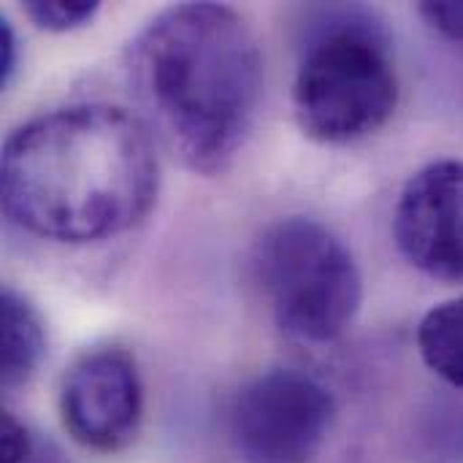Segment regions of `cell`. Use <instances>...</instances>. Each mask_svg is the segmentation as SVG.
<instances>
[{"mask_svg":"<svg viewBox=\"0 0 463 463\" xmlns=\"http://www.w3.org/2000/svg\"><path fill=\"white\" fill-rule=\"evenodd\" d=\"M160 187V163L141 117L111 103L46 111L3 146L5 214L60 244H90L138 225Z\"/></svg>","mask_w":463,"mask_h":463,"instance_id":"cell-1","label":"cell"},{"mask_svg":"<svg viewBox=\"0 0 463 463\" xmlns=\"http://www.w3.org/2000/svg\"><path fill=\"white\" fill-rule=\"evenodd\" d=\"M128 81L149 133L190 171L220 174L247 144L263 100V54L247 19L179 3L128 49Z\"/></svg>","mask_w":463,"mask_h":463,"instance_id":"cell-2","label":"cell"},{"mask_svg":"<svg viewBox=\"0 0 463 463\" xmlns=\"http://www.w3.org/2000/svg\"><path fill=\"white\" fill-rule=\"evenodd\" d=\"M399 76L383 30L361 14H334L307 43L293 109L304 136L353 144L377 133L396 111Z\"/></svg>","mask_w":463,"mask_h":463,"instance_id":"cell-3","label":"cell"},{"mask_svg":"<svg viewBox=\"0 0 463 463\" xmlns=\"http://www.w3.org/2000/svg\"><path fill=\"white\" fill-rule=\"evenodd\" d=\"M255 271L279 328L312 345L339 339L364 301L353 252L309 217L269 225L255 250Z\"/></svg>","mask_w":463,"mask_h":463,"instance_id":"cell-4","label":"cell"},{"mask_svg":"<svg viewBox=\"0 0 463 463\" xmlns=\"http://www.w3.org/2000/svg\"><path fill=\"white\" fill-rule=\"evenodd\" d=\"M336 415L331 391L296 369L250 380L231 407V439L241 463H312Z\"/></svg>","mask_w":463,"mask_h":463,"instance_id":"cell-5","label":"cell"},{"mask_svg":"<svg viewBox=\"0 0 463 463\" xmlns=\"http://www.w3.org/2000/svg\"><path fill=\"white\" fill-rule=\"evenodd\" d=\"M60 418L81 448L125 450L144 418V385L133 355L117 345L84 350L62 374Z\"/></svg>","mask_w":463,"mask_h":463,"instance_id":"cell-6","label":"cell"},{"mask_svg":"<svg viewBox=\"0 0 463 463\" xmlns=\"http://www.w3.org/2000/svg\"><path fill=\"white\" fill-rule=\"evenodd\" d=\"M393 239L418 271L463 282V160H437L410 176L393 212Z\"/></svg>","mask_w":463,"mask_h":463,"instance_id":"cell-7","label":"cell"},{"mask_svg":"<svg viewBox=\"0 0 463 463\" xmlns=\"http://www.w3.org/2000/svg\"><path fill=\"white\" fill-rule=\"evenodd\" d=\"M46 353V331L35 307L16 293L3 288L0 296V380L5 391L24 385Z\"/></svg>","mask_w":463,"mask_h":463,"instance_id":"cell-8","label":"cell"},{"mask_svg":"<svg viewBox=\"0 0 463 463\" xmlns=\"http://www.w3.org/2000/svg\"><path fill=\"white\" fill-rule=\"evenodd\" d=\"M418 350L439 380L463 388V296L434 307L420 320Z\"/></svg>","mask_w":463,"mask_h":463,"instance_id":"cell-9","label":"cell"},{"mask_svg":"<svg viewBox=\"0 0 463 463\" xmlns=\"http://www.w3.org/2000/svg\"><path fill=\"white\" fill-rule=\"evenodd\" d=\"M98 8L100 3H92V0H27L24 16L41 30L68 33V30L90 24Z\"/></svg>","mask_w":463,"mask_h":463,"instance_id":"cell-10","label":"cell"},{"mask_svg":"<svg viewBox=\"0 0 463 463\" xmlns=\"http://www.w3.org/2000/svg\"><path fill=\"white\" fill-rule=\"evenodd\" d=\"M420 16L445 38L463 41V3L461 0H442V3H420Z\"/></svg>","mask_w":463,"mask_h":463,"instance_id":"cell-11","label":"cell"},{"mask_svg":"<svg viewBox=\"0 0 463 463\" xmlns=\"http://www.w3.org/2000/svg\"><path fill=\"white\" fill-rule=\"evenodd\" d=\"M16 57H19V46H16V35L8 19L0 22V84L5 87L16 71Z\"/></svg>","mask_w":463,"mask_h":463,"instance_id":"cell-12","label":"cell"},{"mask_svg":"<svg viewBox=\"0 0 463 463\" xmlns=\"http://www.w3.org/2000/svg\"><path fill=\"white\" fill-rule=\"evenodd\" d=\"M8 463H71L65 458V453L54 445V442H49V439H43V437H33V442H30V448L16 458V461H8Z\"/></svg>","mask_w":463,"mask_h":463,"instance_id":"cell-13","label":"cell"}]
</instances>
